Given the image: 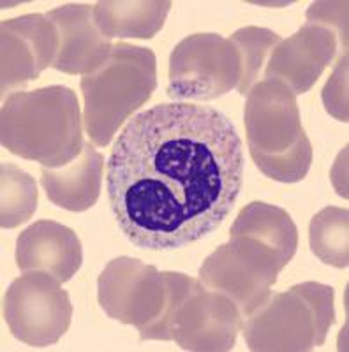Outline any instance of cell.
I'll return each instance as SVG.
<instances>
[{
	"label": "cell",
	"mask_w": 349,
	"mask_h": 352,
	"mask_svg": "<svg viewBox=\"0 0 349 352\" xmlns=\"http://www.w3.org/2000/svg\"><path fill=\"white\" fill-rule=\"evenodd\" d=\"M193 276L159 272L134 257H116L97 278V300L106 316L134 326L141 340H171V319Z\"/></svg>",
	"instance_id": "3957f363"
},
{
	"label": "cell",
	"mask_w": 349,
	"mask_h": 352,
	"mask_svg": "<svg viewBox=\"0 0 349 352\" xmlns=\"http://www.w3.org/2000/svg\"><path fill=\"white\" fill-rule=\"evenodd\" d=\"M244 116L256 168L281 184L304 180L314 150L302 125L293 90L277 80L257 81L247 94Z\"/></svg>",
	"instance_id": "277c9868"
},
{
	"label": "cell",
	"mask_w": 349,
	"mask_h": 352,
	"mask_svg": "<svg viewBox=\"0 0 349 352\" xmlns=\"http://www.w3.org/2000/svg\"><path fill=\"white\" fill-rule=\"evenodd\" d=\"M157 87V58L152 50L113 44L99 67L81 78L83 124L96 146H108L118 129L152 97Z\"/></svg>",
	"instance_id": "5b68a950"
},
{
	"label": "cell",
	"mask_w": 349,
	"mask_h": 352,
	"mask_svg": "<svg viewBox=\"0 0 349 352\" xmlns=\"http://www.w3.org/2000/svg\"><path fill=\"white\" fill-rule=\"evenodd\" d=\"M244 185L237 129L210 106L166 102L134 115L106 164L116 224L133 245L171 250L209 236Z\"/></svg>",
	"instance_id": "6da1fadb"
},
{
	"label": "cell",
	"mask_w": 349,
	"mask_h": 352,
	"mask_svg": "<svg viewBox=\"0 0 349 352\" xmlns=\"http://www.w3.org/2000/svg\"><path fill=\"white\" fill-rule=\"evenodd\" d=\"M0 141L12 155L62 168L83 150V118L76 94L62 85L14 92L0 113Z\"/></svg>",
	"instance_id": "7a4b0ae2"
},
{
	"label": "cell",
	"mask_w": 349,
	"mask_h": 352,
	"mask_svg": "<svg viewBox=\"0 0 349 352\" xmlns=\"http://www.w3.org/2000/svg\"><path fill=\"white\" fill-rule=\"evenodd\" d=\"M332 285L304 282L286 292H270L244 317L242 333L251 351L307 352L326 342L335 322Z\"/></svg>",
	"instance_id": "8992f818"
},
{
	"label": "cell",
	"mask_w": 349,
	"mask_h": 352,
	"mask_svg": "<svg viewBox=\"0 0 349 352\" xmlns=\"http://www.w3.org/2000/svg\"><path fill=\"white\" fill-rule=\"evenodd\" d=\"M349 212L326 206L313 217L309 224V245L314 256L333 268L349 264Z\"/></svg>",
	"instance_id": "ac0fdd59"
},
{
	"label": "cell",
	"mask_w": 349,
	"mask_h": 352,
	"mask_svg": "<svg viewBox=\"0 0 349 352\" xmlns=\"http://www.w3.org/2000/svg\"><path fill=\"white\" fill-rule=\"evenodd\" d=\"M59 34V52L52 67L65 74H89L112 53V39L94 20V6L65 4L46 14Z\"/></svg>",
	"instance_id": "4fadbf2b"
},
{
	"label": "cell",
	"mask_w": 349,
	"mask_h": 352,
	"mask_svg": "<svg viewBox=\"0 0 349 352\" xmlns=\"http://www.w3.org/2000/svg\"><path fill=\"white\" fill-rule=\"evenodd\" d=\"M4 319L11 335L30 347H50L67 333L72 303L62 284L46 272H27L4 296Z\"/></svg>",
	"instance_id": "9c48e42d"
},
{
	"label": "cell",
	"mask_w": 349,
	"mask_h": 352,
	"mask_svg": "<svg viewBox=\"0 0 349 352\" xmlns=\"http://www.w3.org/2000/svg\"><path fill=\"white\" fill-rule=\"evenodd\" d=\"M2 96L37 80L46 67H52L59 52V34L46 14H25L2 21Z\"/></svg>",
	"instance_id": "8fae6325"
},
{
	"label": "cell",
	"mask_w": 349,
	"mask_h": 352,
	"mask_svg": "<svg viewBox=\"0 0 349 352\" xmlns=\"http://www.w3.org/2000/svg\"><path fill=\"white\" fill-rule=\"evenodd\" d=\"M229 41L235 44L238 58H240L242 74L237 90L242 97H245L251 88L257 83L261 67L265 64L268 53L282 39L279 34H275L270 28L244 27L238 28L237 32L229 37Z\"/></svg>",
	"instance_id": "ffe728a7"
},
{
	"label": "cell",
	"mask_w": 349,
	"mask_h": 352,
	"mask_svg": "<svg viewBox=\"0 0 349 352\" xmlns=\"http://www.w3.org/2000/svg\"><path fill=\"white\" fill-rule=\"evenodd\" d=\"M0 226L14 229L30 220L37 210V185L32 176L14 164H2Z\"/></svg>",
	"instance_id": "d6986e66"
},
{
	"label": "cell",
	"mask_w": 349,
	"mask_h": 352,
	"mask_svg": "<svg viewBox=\"0 0 349 352\" xmlns=\"http://www.w3.org/2000/svg\"><path fill=\"white\" fill-rule=\"evenodd\" d=\"M323 102L333 118L348 124V53L337 56V67L323 88Z\"/></svg>",
	"instance_id": "44dd1931"
},
{
	"label": "cell",
	"mask_w": 349,
	"mask_h": 352,
	"mask_svg": "<svg viewBox=\"0 0 349 352\" xmlns=\"http://www.w3.org/2000/svg\"><path fill=\"white\" fill-rule=\"evenodd\" d=\"M105 159L85 143L74 160L62 168H41V185L55 206L67 212H87L97 203L103 185Z\"/></svg>",
	"instance_id": "9a60e30c"
},
{
	"label": "cell",
	"mask_w": 349,
	"mask_h": 352,
	"mask_svg": "<svg viewBox=\"0 0 349 352\" xmlns=\"http://www.w3.org/2000/svg\"><path fill=\"white\" fill-rule=\"evenodd\" d=\"M309 23L323 25L337 34L341 53H348V2H314L305 14Z\"/></svg>",
	"instance_id": "7402d4cb"
},
{
	"label": "cell",
	"mask_w": 349,
	"mask_h": 352,
	"mask_svg": "<svg viewBox=\"0 0 349 352\" xmlns=\"http://www.w3.org/2000/svg\"><path fill=\"white\" fill-rule=\"evenodd\" d=\"M17 266L23 273L46 272L65 284L83 263V248L71 228L55 220H37L17 240Z\"/></svg>",
	"instance_id": "5bb4252c"
},
{
	"label": "cell",
	"mask_w": 349,
	"mask_h": 352,
	"mask_svg": "<svg viewBox=\"0 0 349 352\" xmlns=\"http://www.w3.org/2000/svg\"><path fill=\"white\" fill-rule=\"evenodd\" d=\"M244 316L229 298L194 278L171 319V340L184 351L226 352L237 344Z\"/></svg>",
	"instance_id": "30bf717a"
},
{
	"label": "cell",
	"mask_w": 349,
	"mask_h": 352,
	"mask_svg": "<svg viewBox=\"0 0 349 352\" xmlns=\"http://www.w3.org/2000/svg\"><path fill=\"white\" fill-rule=\"evenodd\" d=\"M229 236H245L265 245L288 266L298 248V229L286 210L253 201L245 204L231 226Z\"/></svg>",
	"instance_id": "2e32d148"
},
{
	"label": "cell",
	"mask_w": 349,
	"mask_h": 352,
	"mask_svg": "<svg viewBox=\"0 0 349 352\" xmlns=\"http://www.w3.org/2000/svg\"><path fill=\"white\" fill-rule=\"evenodd\" d=\"M171 6L169 0H101L94 4V20L108 39H152L165 27Z\"/></svg>",
	"instance_id": "e0dca14e"
},
{
	"label": "cell",
	"mask_w": 349,
	"mask_h": 352,
	"mask_svg": "<svg viewBox=\"0 0 349 352\" xmlns=\"http://www.w3.org/2000/svg\"><path fill=\"white\" fill-rule=\"evenodd\" d=\"M337 53V34L317 23H307L272 50L265 80L282 81L295 96H304L321 78Z\"/></svg>",
	"instance_id": "7c38bea8"
},
{
	"label": "cell",
	"mask_w": 349,
	"mask_h": 352,
	"mask_svg": "<svg viewBox=\"0 0 349 352\" xmlns=\"http://www.w3.org/2000/svg\"><path fill=\"white\" fill-rule=\"evenodd\" d=\"M235 44L219 34H193L169 55L168 96L175 100H213L240 83Z\"/></svg>",
	"instance_id": "ba28073f"
},
{
	"label": "cell",
	"mask_w": 349,
	"mask_h": 352,
	"mask_svg": "<svg viewBox=\"0 0 349 352\" xmlns=\"http://www.w3.org/2000/svg\"><path fill=\"white\" fill-rule=\"evenodd\" d=\"M286 264L265 245L245 236H229L201 264L200 282L237 305L244 317L260 307Z\"/></svg>",
	"instance_id": "52a82bcc"
}]
</instances>
